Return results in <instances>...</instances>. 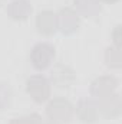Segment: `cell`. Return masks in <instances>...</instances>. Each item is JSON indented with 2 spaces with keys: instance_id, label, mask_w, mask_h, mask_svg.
<instances>
[{
  "instance_id": "obj_1",
  "label": "cell",
  "mask_w": 122,
  "mask_h": 124,
  "mask_svg": "<svg viewBox=\"0 0 122 124\" xmlns=\"http://www.w3.org/2000/svg\"><path fill=\"white\" fill-rule=\"evenodd\" d=\"M26 85H27V93L30 94V97L36 102H43L50 95L49 82L42 75H33V77H30L27 79Z\"/></svg>"
},
{
  "instance_id": "obj_2",
  "label": "cell",
  "mask_w": 122,
  "mask_h": 124,
  "mask_svg": "<svg viewBox=\"0 0 122 124\" xmlns=\"http://www.w3.org/2000/svg\"><path fill=\"white\" fill-rule=\"evenodd\" d=\"M55 58V49L49 43H37L30 54V59L34 68L45 69L50 65V62Z\"/></svg>"
},
{
  "instance_id": "obj_3",
  "label": "cell",
  "mask_w": 122,
  "mask_h": 124,
  "mask_svg": "<svg viewBox=\"0 0 122 124\" xmlns=\"http://www.w3.org/2000/svg\"><path fill=\"white\" fill-rule=\"evenodd\" d=\"M49 118L53 123H65L72 116V105L65 98H55L46 108Z\"/></svg>"
},
{
  "instance_id": "obj_4",
  "label": "cell",
  "mask_w": 122,
  "mask_h": 124,
  "mask_svg": "<svg viewBox=\"0 0 122 124\" xmlns=\"http://www.w3.org/2000/svg\"><path fill=\"white\" fill-rule=\"evenodd\" d=\"M58 28L65 35H70L75 31H78V28H79V16H78V13L70 7L62 9L61 13L58 15Z\"/></svg>"
},
{
  "instance_id": "obj_5",
  "label": "cell",
  "mask_w": 122,
  "mask_h": 124,
  "mask_svg": "<svg viewBox=\"0 0 122 124\" xmlns=\"http://www.w3.org/2000/svg\"><path fill=\"white\" fill-rule=\"evenodd\" d=\"M37 31L43 35H53L58 31V15L50 10H43L37 15L36 19Z\"/></svg>"
},
{
  "instance_id": "obj_6",
  "label": "cell",
  "mask_w": 122,
  "mask_h": 124,
  "mask_svg": "<svg viewBox=\"0 0 122 124\" xmlns=\"http://www.w3.org/2000/svg\"><path fill=\"white\" fill-rule=\"evenodd\" d=\"M75 79V75H73V71L69 68V66H65V65H58L53 71H52V81L56 87H61V88H66L69 87Z\"/></svg>"
},
{
  "instance_id": "obj_7",
  "label": "cell",
  "mask_w": 122,
  "mask_h": 124,
  "mask_svg": "<svg viewBox=\"0 0 122 124\" xmlns=\"http://www.w3.org/2000/svg\"><path fill=\"white\" fill-rule=\"evenodd\" d=\"M32 7L29 4V1L26 0H14L9 4L7 7V13L12 19H16V20H25L27 19V16L30 15Z\"/></svg>"
},
{
  "instance_id": "obj_8",
  "label": "cell",
  "mask_w": 122,
  "mask_h": 124,
  "mask_svg": "<svg viewBox=\"0 0 122 124\" xmlns=\"http://www.w3.org/2000/svg\"><path fill=\"white\" fill-rule=\"evenodd\" d=\"M115 79H111L108 77H102L99 79H96L92 85V94L96 95V97H108L111 95V91L115 88Z\"/></svg>"
},
{
  "instance_id": "obj_9",
  "label": "cell",
  "mask_w": 122,
  "mask_h": 124,
  "mask_svg": "<svg viewBox=\"0 0 122 124\" xmlns=\"http://www.w3.org/2000/svg\"><path fill=\"white\" fill-rule=\"evenodd\" d=\"M75 6H76L78 12L86 17L96 16L101 10L99 0H75Z\"/></svg>"
},
{
  "instance_id": "obj_10",
  "label": "cell",
  "mask_w": 122,
  "mask_h": 124,
  "mask_svg": "<svg viewBox=\"0 0 122 124\" xmlns=\"http://www.w3.org/2000/svg\"><path fill=\"white\" fill-rule=\"evenodd\" d=\"M76 111H78V116L83 121H89L91 123V121H95L96 117H98V108L89 100L81 101L79 105H78V108H76Z\"/></svg>"
},
{
  "instance_id": "obj_11",
  "label": "cell",
  "mask_w": 122,
  "mask_h": 124,
  "mask_svg": "<svg viewBox=\"0 0 122 124\" xmlns=\"http://www.w3.org/2000/svg\"><path fill=\"white\" fill-rule=\"evenodd\" d=\"M10 90L6 84H0V108L6 107L10 102Z\"/></svg>"
},
{
  "instance_id": "obj_12",
  "label": "cell",
  "mask_w": 122,
  "mask_h": 124,
  "mask_svg": "<svg viewBox=\"0 0 122 124\" xmlns=\"http://www.w3.org/2000/svg\"><path fill=\"white\" fill-rule=\"evenodd\" d=\"M10 124H42V120L39 116L32 114L27 117H22V118H14Z\"/></svg>"
},
{
  "instance_id": "obj_13",
  "label": "cell",
  "mask_w": 122,
  "mask_h": 124,
  "mask_svg": "<svg viewBox=\"0 0 122 124\" xmlns=\"http://www.w3.org/2000/svg\"><path fill=\"white\" fill-rule=\"evenodd\" d=\"M103 1H108V3H112V1H115V0H103Z\"/></svg>"
},
{
  "instance_id": "obj_14",
  "label": "cell",
  "mask_w": 122,
  "mask_h": 124,
  "mask_svg": "<svg viewBox=\"0 0 122 124\" xmlns=\"http://www.w3.org/2000/svg\"><path fill=\"white\" fill-rule=\"evenodd\" d=\"M46 124H56V123H53V121H50V123H46Z\"/></svg>"
},
{
  "instance_id": "obj_15",
  "label": "cell",
  "mask_w": 122,
  "mask_h": 124,
  "mask_svg": "<svg viewBox=\"0 0 122 124\" xmlns=\"http://www.w3.org/2000/svg\"><path fill=\"white\" fill-rule=\"evenodd\" d=\"M0 3H1V0H0Z\"/></svg>"
}]
</instances>
